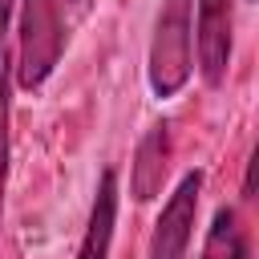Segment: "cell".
<instances>
[{
    "instance_id": "30bf717a",
    "label": "cell",
    "mask_w": 259,
    "mask_h": 259,
    "mask_svg": "<svg viewBox=\"0 0 259 259\" xmlns=\"http://www.w3.org/2000/svg\"><path fill=\"white\" fill-rule=\"evenodd\" d=\"M69 4H81V0H69Z\"/></svg>"
},
{
    "instance_id": "9c48e42d",
    "label": "cell",
    "mask_w": 259,
    "mask_h": 259,
    "mask_svg": "<svg viewBox=\"0 0 259 259\" xmlns=\"http://www.w3.org/2000/svg\"><path fill=\"white\" fill-rule=\"evenodd\" d=\"M8 12H12V0H0V53H4V28H8Z\"/></svg>"
},
{
    "instance_id": "8992f818",
    "label": "cell",
    "mask_w": 259,
    "mask_h": 259,
    "mask_svg": "<svg viewBox=\"0 0 259 259\" xmlns=\"http://www.w3.org/2000/svg\"><path fill=\"white\" fill-rule=\"evenodd\" d=\"M113 223H117V174L105 170L89 206V223H85V239L77 259H109V243H113Z\"/></svg>"
},
{
    "instance_id": "6da1fadb",
    "label": "cell",
    "mask_w": 259,
    "mask_h": 259,
    "mask_svg": "<svg viewBox=\"0 0 259 259\" xmlns=\"http://www.w3.org/2000/svg\"><path fill=\"white\" fill-rule=\"evenodd\" d=\"M65 28L57 0H24L20 8V53H16V81L24 89H36L49 81V73L61 61Z\"/></svg>"
},
{
    "instance_id": "3957f363",
    "label": "cell",
    "mask_w": 259,
    "mask_h": 259,
    "mask_svg": "<svg viewBox=\"0 0 259 259\" xmlns=\"http://www.w3.org/2000/svg\"><path fill=\"white\" fill-rule=\"evenodd\" d=\"M198 190H202V174L190 170L178 190L166 198L154 235H150V259H186V243L194 231V214H198Z\"/></svg>"
},
{
    "instance_id": "5b68a950",
    "label": "cell",
    "mask_w": 259,
    "mask_h": 259,
    "mask_svg": "<svg viewBox=\"0 0 259 259\" xmlns=\"http://www.w3.org/2000/svg\"><path fill=\"white\" fill-rule=\"evenodd\" d=\"M166 170H170V125L158 121L146 130V138L138 142L134 150V166H130V194L138 202H150L162 182H166Z\"/></svg>"
},
{
    "instance_id": "ba28073f",
    "label": "cell",
    "mask_w": 259,
    "mask_h": 259,
    "mask_svg": "<svg viewBox=\"0 0 259 259\" xmlns=\"http://www.w3.org/2000/svg\"><path fill=\"white\" fill-rule=\"evenodd\" d=\"M8 109H12L8 65H4V53H0V214H4V186H8Z\"/></svg>"
},
{
    "instance_id": "7a4b0ae2",
    "label": "cell",
    "mask_w": 259,
    "mask_h": 259,
    "mask_svg": "<svg viewBox=\"0 0 259 259\" xmlns=\"http://www.w3.org/2000/svg\"><path fill=\"white\" fill-rule=\"evenodd\" d=\"M190 4L194 0H162L150 45V89L158 97H174L190 77Z\"/></svg>"
},
{
    "instance_id": "277c9868",
    "label": "cell",
    "mask_w": 259,
    "mask_h": 259,
    "mask_svg": "<svg viewBox=\"0 0 259 259\" xmlns=\"http://www.w3.org/2000/svg\"><path fill=\"white\" fill-rule=\"evenodd\" d=\"M194 49L206 85H223L231 69V0H198Z\"/></svg>"
},
{
    "instance_id": "52a82bcc",
    "label": "cell",
    "mask_w": 259,
    "mask_h": 259,
    "mask_svg": "<svg viewBox=\"0 0 259 259\" xmlns=\"http://www.w3.org/2000/svg\"><path fill=\"white\" fill-rule=\"evenodd\" d=\"M202 259H251L247 227H243L235 206H219L214 210V223H210L206 243H202Z\"/></svg>"
}]
</instances>
